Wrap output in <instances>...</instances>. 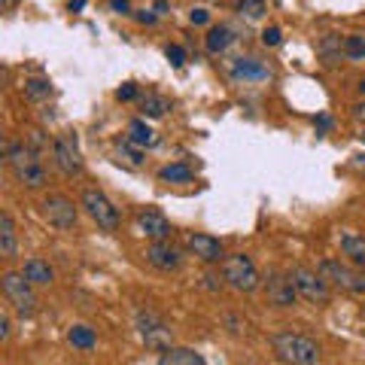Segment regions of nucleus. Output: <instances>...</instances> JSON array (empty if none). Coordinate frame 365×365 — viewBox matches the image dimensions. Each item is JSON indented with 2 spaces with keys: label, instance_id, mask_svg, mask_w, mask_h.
<instances>
[{
  "label": "nucleus",
  "instance_id": "a19ab883",
  "mask_svg": "<svg viewBox=\"0 0 365 365\" xmlns=\"http://www.w3.org/2000/svg\"><path fill=\"white\" fill-rule=\"evenodd\" d=\"M359 137H362V143H365V131H362V134H359Z\"/></svg>",
  "mask_w": 365,
  "mask_h": 365
},
{
  "label": "nucleus",
  "instance_id": "9b49d317",
  "mask_svg": "<svg viewBox=\"0 0 365 365\" xmlns=\"http://www.w3.org/2000/svg\"><path fill=\"white\" fill-rule=\"evenodd\" d=\"M43 216L49 220V225L61 228V232H71V228L76 225V207L71 198L64 195H49L43 201Z\"/></svg>",
  "mask_w": 365,
  "mask_h": 365
},
{
  "label": "nucleus",
  "instance_id": "393cba45",
  "mask_svg": "<svg viewBox=\"0 0 365 365\" xmlns=\"http://www.w3.org/2000/svg\"><path fill=\"white\" fill-rule=\"evenodd\" d=\"M158 177L165 182H189L192 180V168L189 165H165L158 170Z\"/></svg>",
  "mask_w": 365,
  "mask_h": 365
},
{
  "label": "nucleus",
  "instance_id": "6e6552de",
  "mask_svg": "<svg viewBox=\"0 0 365 365\" xmlns=\"http://www.w3.org/2000/svg\"><path fill=\"white\" fill-rule=\"evenodd\" d=\"M83 207L88 210L91 220H95L101 228H107V232H113V228L119 225V210L113 207L110 198L104 195V192L86 189V192H83Z\"/></svg>",
  "mask_w": 365,
  "mask_h": 365
},
{
  "label": "nucleus",
  "instance_id": "dca6fc26",
  "mask_svg": "<svg viewBox=\"0 0 365 365\" xmlns=\"http://www.w3.org/2000/svg\"><path fill=\"white\" fill-rule=\"evenodd\" d=\"M235 40H237V37H235V28H228V25H213V28L207 31V37H204V46H207L210 55H222Z\"/></svg>",
  "mask_w": 365,
  "mask_h": 365
},
{
  "label": "nucleus",
  "instance_id": "c9c22d12",
  "mask_svg": "<svg viewBox=\"0 0 365 365\" xmlns=\"http://www.w3.org/2000/svg\"><path fill=\"white\" fill-rule=\"evenodd\" d=\"M353 116H356L359 122H365V104H356V107H353Z\"/></svg>",
  "mask_w": 365,
  "mask_h": 365
},
{
  "label": "nucleus",
  "instance_id": "f704fd0d",
  "mask_svg": "<svg viewBox=\"0 0 365 365\" xmlns=\"http://www.w3.org/2000/svg\"><path fill=\"white\" fill-rule=\"evenodd\" d=\"M9 338V317L4 314V317H0V341H6Z\"/></svg>",
  "mask_w": 365,
  "mask_h": 365
},
{
  "label": "nucleus",
  "instance_id": "5701e85b",
  "mask_svg": "<svg viewBox=\"0 0 365 365\" xmlns=\"http://www.w3.org/2000/svg\"><path fill=\"white\" fill-rule=\"evenodd\" d=\"M168 98L162 95H146L140 101V110H143V116H150V119H158V116H165V110H168Z\"/></svg>",
  "mask_w": 365,
  "mask_h": 365
},
{
  "label": "nucleus",
  "instance_id": "f8f14e48",
  "mask_svg": "<svg viewBox=\"0 0 365 365\" xmlns=\"http://www.w3.org/2000/svg\"><path fill=\"white\" fill-rule=\"evenodd\" d=\"M265 289H268V302L277 304V307H292L295 299H299V289L289 274H280V271H271L265 277Z\"/></svg>",
  "mask_w": 365,
  "mask_h": 365
},
{
  "label": "nucleus",
  "instance_id": "7ed1b4c3",
  "mask_svg": "<svg viewBox=\"0 0 365 365\" xmlns=\"http://www.w3.org/2000/svg\"><path fill=\"white\" fill-rule=\"evenodd\" d=\"M222 280L237 292H253L259 287V271L250 262V256L235 253L222 259Z\"/></svg>",
  "mask_w": 365,
  "mask_h": 365
},
{
  "label": "nucleus",
  "instance_id": "ea45409f",
  "mask_svg": "<svg viewBox=\"0 0 365 365\" xmlns=\"http://www.w3.org/2000/svg\"><path fill=\"white\" fill-rule=\"evenodd\" d=\"M359 91H362V95H365V79H362V83H359Z\"/></svg>",
  "mask_w": 365,
  "mask_h": 365
},
{
  "label": "nucleus",
  "instance_id": "4be33fe9",
  "mask_svg": "<svg viewBox=\"0 0 365 365\" xmlns=\"http://www.w3.org/2000/svg\"><path fill=\"white\" fill-rule=\"evenodd\" d=\"M67 341H71L73 347H79V350H91L98 344V338H95V332H91L88 326H71V332H67Z\"/></svg>",
  "mask_w": 365,
  "mask_h": 365
},
{
  "label": "nucleus",
  "instance_id": "72a5a7b5",
  "mask_svg": "<svg viewBox=\"0 0 365 365\" xmlns=\"http://www.w3.org/2000/svg\"><path fill=\"white\" fill-rule=\"evenodd\" d=\"M110 6H113V9H116V13H122V16H125V13H131L128 0H110Z\"/></svg>",
  "mask_w": 365,
  "mask_h": 365
},
{
  "label": "nucleus",
  "instance_id": "ddd939ff",
  "mask_svg": "<svg viewBox=\"0 0 365 365\" xmlns=\"http://www.w3.org/2000/svg\"><path fill=\"white\" fill-rule=\"evenodd\" d=\"M146 259H150V265L158 271H177L182 265V250L170 241H155L146 250Z\"/></svg>",
  "mask_w": 365,
  "mask_h": 365
},
{
  "label": "nucleus",
  "instance_id": "cd10ccee",
  "mask_svg": "<svg viewBox=\"0 0 365 365\" xmlns=\"http://www.w3.org/2000/svg\"><path fill=\"white\" fill-rule=\"evenodd\" d=\"M344 55L347 58H365V40L362 37H344Z\"/></svg>",
  "mask_w": 365,
  "mask_h": 365
},
{
  "label": "nucleus",
  "instance_id": "b1692460",
  "mask_svg": "<svg viewBox=\"0 0 365 365\" xmlns=\"http://www.w3.org/2000/svg\"><path fill=\"white\" fill-rule=\"evenodd\" d=\"M116 155H119V158H125V162H128L131 168H140V165H143V153H140V146L131 143L128 137H125V140L116 146Z\"/></svg>",
  "mask_w": 365,
  "mask_h": 365
},
{
  "label": "nucleus",
  "instance_id": "f03ea898",
  "mask_svg": "<svg viewBox=\"0 0 365 365\" xmlns=\"http://www.w3.org/2000/svg\"><path fill=\"white\" fill-rule=\"evenodd\" d=\"M274 353L287 362V365H317L319 362V347L317 341L295 335V332H280L271 338Z\"/></svg>",
  "mask_w": 365,
  "mask_h": 365
},
{
  "label": "nucleus",
  "instance_id": "f3484780",
  "mask_svg": "<svg viewBox=\"0 0 365 365\" xmlns=\"http://www.w3.org/2000/svg\"><path fill=\"white\" fill-rule=\"evenodd\" d=\"M158 365H204V356L189 347H168L162 353V359H158Z\"/></svg>",
  "mask_w": 365,
  "mask_h": 365
},
{
  "label": "nucleus",
  "instance_id": "0eeeda50",
  "mask_svg": "<svg viewBox=\"0 0 365 365\" xmlns=\"http://www.w3.org/2000/svg\"><path fill=\"white\" fill-rule=\"evenodd\" d=\"M137 329H140V338L146 341V347L162 350V353L170 347V329H168V323L158 314L140 311V314H137Z\"/></svg>",
  "mask_w": 365,
  "mask_h": 365
},
{
  "label": "nucleus",
  "instance_id": "1a4fd4ad",
  "mask_svg": "<svg viewBox=\"0 0 365 365\" xmlns=\"http://www.w3.org/2000/svg\"><path fill=\"white\" fill-rule=\"evenodd\" d=\"M52 155H55V165H58V170L64 177H79L83 174V158H79V150H76V137H71V134L55 137Z\"/></svg>",
  "mask_w": 365,
  "mask_h": 365
},
{
  "label": "nucleus",
  "instance_id": "e433bc0d",
  "mask_svg": "<svg viewBox=\"0 0 365 365\" xmlns=\"http://www.w3.org/2000/svg\"><path fill=\"white\" fill-rule=\"evenodd\" d=\"M153 9H155V13H168V0H155Z\"/></svg>",
  "mask_w": 365,
  "mask_h": 365
},
{
  "label": "nucleus",
  "instance_id": "a211bd4d",
  "mask_svg": "<svg viewBox=\"0 0 365 365\" xmlns=\"http://www.w3.org/2000/svg\"><path fill=\"white\" fill-rule=\"evenodd\" d=\"M25 277L34 283V287H49L55 280V271L49 268V262L43 259H28L25 262Z\"/></svg>",
  "mask_w": 365,
  "mask_h": 365
},
{
  "label": "nucleus",
  "instance_id": "412c9836",
  "mask_svg": "<svg viewBox=\"0 0 365 365\" xmlns=\"http://www.w3.org/2000/svg\"><path fill=\"white\" fill-rule=\"evenodd\" d=\"M128 140L137 143V146L143 150V146H155V143H158V137H155V131H153L143 119H134V122L128 125Z\"/></svg>",
  "mask_w": 365,
  "mask_h": 365
},
{
  "label": "nucleus",
  "instance_id": "c85d7f7f",
  "mask_svg": "<svg viewBox=\"0 0 365 365\" xmlns=\"http://www.w3.org/2000/svg\"><path fill=\"white\" fill-rule=\"evenodd\" d=\"M280 40H283V34H280L277 25H271V28L262 31V43H265V46H280Z\"/></svg>",
  "mask_w": 365,
  "mask_h": 365
},
{
  "label": "nucleus",
  "instance_id": "7c9ffc66",
  "mask_svg": "<svg viewBox=\"0 0 365 365\" xmlns=\"http://www.w3.org/2000/svg\"><path fill=\"white\" fill-rule=\"evenodd\" d=\"M189 21H192V25H207V21H210V13H207V9H192V13H189Z\"/></svg>",
  "mask_w": 365,
  "mask_h": 365
},
{
  "label": "nucleus",
  "instance_id": "20e7f679",
  "mask_svg": "<svg viewBox=\"0 0 365 365\" xmlns=\"http://www.w3.org/2000/svg\"><path fill=\"white\" fill-rule=\"evenodd\" d=\"M319 274H323L326 283H335V287L347 289L353 295H365V268H350L335 259H323L319 262Z\"/></svg>",
  "mask_w": 365,
  "mask_h": 365
},
{
  "label": "nucleus",
  "instance_id": "aec40b11",
  "mask_svg": "<svg viewBox=\"0 0 365 365\" xmlns=\"http://www.w3.org/2000/svg\"><path fill=\"white\" fill-rule=\"evenodd\" d=\"M341 250H344V256L353 262L356 268H365V237L359 235H341Z\"/></svg>",
  "mask_w": 365,
  "mask_h": 365
},
{
  "label": "nucleus",
  "instance_id": "2f4dec72",
  "mask_svg": "<svg viewBox=\"0 0 365 365\" xmlns=\"http://www.w3.org/2000/svg\"><path fill=\"white\" fill-rule=\"evenodd\" d=\"M116 98H119V101H134V98H137V86H134V83H125V86L116 91Z\"/></svg>",
  "mask_w": 365,
  "mask_h": 365
},
{
  "label": "nucleus",
  "instance_id": "bb28decb",
  "mask_svg": "<svg viewBox=\"0 0 365 365\" xmlns=\"http://www.w3.org/2000/svg\"><path fill=\"white\" fill-rule=\"evenodd\" d=\"M237 13L247 19H262L265 16V0H237Z\"/></svg>",
  "mask_w": 365,
  "mask_h": 365
},
{
  "label": "nucleus",
  "instance_id": "39448f33",
  "mask_svg": "<svg viewBox=\"0 0 365 365\" xmlns=\"http://www.w3.org/2000/svg\"><path fill=\"white\" fill-rule=\"evenodd\" d=\"M0 287H4V295H6L9 304H13L21 317H31L34 311H37V295H34L31 280L25 277V274L6 271L4 280H0Z\"/></svg>",
  "mask_w": 365,
  "mask_h": 365
},
{
  "label": "nucleus",
  "instance_id": "6ab92c4d",
  "mask_svg": "<svg viewBox=\"0 0 365 365\" xmlns=\"http://www.w3.org/2000/svg\"><path fill=\"white\" fill-rule=\"evenodd\" d=\"M0 253L4 259L16 256V222L9 213H0Z\"/></svg>",
  "mask_w": 365,
  "mask_h": 365
},
{
  "label": "nucleus",
  "instance_id": "58836bf2",
  "mask_svg": "<svg viewBox=\"0 0 365 365\" xmlns=\"http://www.w3.org/2000/svg\"><path fill=\"white\" fill-rule=\"evenodd\" d=\"M0 4H4V9H13V6H16V0H0Z\"/></svg>",
  "mask_w": 365,
  "mask_h": 365
},
{
  "label": "nucleus",
  "instance_id": "9d476101",
  "mask_svg": "<svg viewBox=\"0 0 365 365\" xmlns=\"http://www.w3.org/2000/svg\"><path fill=\"white\" fill-rule=\"evenodd\" d=\"M228 76H232L235 83H268L274 73L265 61L256 58V55H244V58H235L228 64Z\"/></svg>",
  "mask_w": 365,
  "mask_h": 365
},
{
  "label": "nucleus",
  "instance_id": "2eb2a0df",
  "mask_svg": "<svg viewBox=\"0 0 365 365\" xmlns=\"http://www.w3.org/2000/svg\"><path fill=\"white\" fill-rule=\"evenodd\" d=\"M186 247H189V253L198 256L201 262H220L222 259V244L210 235H189Z\"/></svg>",
  "mask_w": 365,
  "mask_h": 365
},
{
  "label": "nucleus",
  "instance_id": "f257e3e1",
  "mask_svg": "<svg viewBox=\"0 0 365 365\" xmlns=\"http://www.w3.org/2000/svg\"><path fill=\"white\" fill-rule=\"evenodd\" d=\"M6 165H9V170L16 174V180L21 182V186L40 189L46 182V168L40 165L37 153H34L28 143H9L6 146Z\"/></svg>",
  "mask_w": 365,
  "mask_h": 365
},
{
  "label": "nucleus",
  "instance_id": "423d86ee",
  "mask_svg": "<svg viewBox=\"0 0 365 365\" xmlns=\"http://www.w3.org/2000/svg\"><path fill=\"white\" fill-rule=\"evenodd\" d=\"M289 277L295 283V289H299L302 299L307 302H314V304H326L329 302V287H326V280H323V274H317L311 268H292L289 271Z\"/></svg>",
  "mask_w": 365,
  "mask_h": 365
},
{
  "label": "nucleus",
  "instance_id": "473e14b6",
  "mask_svg": "<svg viewBox=\"0 0 365 365\" xmlns=\"http://www.w3.org/2000/svg\"><path fill=\"white\" fill-rule=\"evenodd\" d=\"M155 9H140V13H137V21H140V25H153L155 21Z\"/></svg>",
  "mask_w": 365,
  "mask_h": 365
},
{
  "label": "nucleus",
  "instance_id": "a878e982",
  "mask_svg": "<svg viewBox=\"0 0 365 365\" xmlns=\"http://www.w3.org/2000/svg\"><path fill=\"white\" fill-rule=\"evenodd\" d=\"M25 95H28L31 101H43V98H49V95H52L49 79H28V83H25Z\"/></svg>",
  "mask_w": 365,
  "mask_h": 365
},
{
  "label": "nucleus",
  "instance_id": "4468645a",
  "mask_svg": "<svg viewBox=\"0 0 365 365\" xmlns=\"http://www.w3.org/2000/svg\"><path fill=\"white\" fill-rule=\"evenodd\" d=\"M137 228H140L146 237H153V241H168L170 237V222L158 210H140L137 213Z\"/></svg>",
  "mask_w": 365,
  "mask_h": 365
},
{
  "label": "nucleus",
  "instance_id": "4c0bfd02",
  "mask_svg": "<svg viewBox=\"0 0 365 365\" xmlns=\"http://www.w3.org/2000/svg\"><path fill=\"white\" fill-rule=\"evenodd\" d=\"M83 6H86V0H71V9H73V13H79Z\"/></svg>",
  "mask_w": 365,
  "mask_h": 365
},
{
  "label": "nucleus",
  "instance_id": "c756f323",
  "mask_svg": "<svg viewBox=\"0 0 365 365\" xmlns=\"http://www.w3.org/2000/svg\"><path fill=\"white\" fill-rule=\"evenodd\" d=\"M165 55H168V61L174 64V67H182V64H186V52H182L180 46H168Z\"/></svg>",
  "mask_w": 365,
  "mask_h": 365
}]
</instances>
